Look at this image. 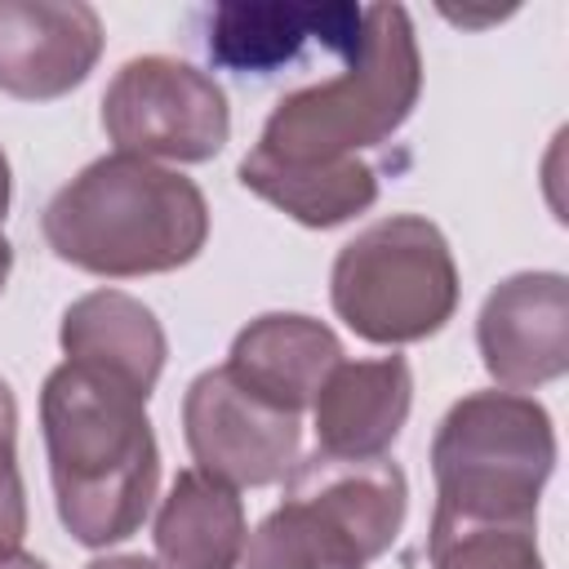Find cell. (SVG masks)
<instances>
[{
	"mask_svg": "<svg viewBox=\"0 0 569 569\" xmlns=\"http://www.w3.org/2000/svg\"><path fill=\"white\" fill-rule=\"evenodd\" d=\"M40 431L62 529L80 547L133 538L160 489L147 400L98 369L62 360L40 387Z\"/></svg>",
	"mask_w": 569,
	"mask_h": 569,
	"instance_id": "6da1fadb",
	"label": "cell"
},
{
	"mask_svg": "<svg viewBox=\"0 0 569 569\" xmlns=\"http://www.w3.org/2000/svg\"><path fill=\"white\" fill-rule=\"evenodd\" d=\"M40 231L62 262L89 276H164L204 249L209 200L187 173L111 151L53 191Z\"/></svg>",
	"mask_w": 569,
	"mask_h": 569,
	"instance_id": "7a4b0ae2",
	"label": "cell"
},
{
	"mask_svg": "<svg viewBox=\"0 0 569 569\" xmlns=\"http://www.w3.org/2000/svg\"><path fill=\"white\" fill-rule=\"evenodd\" d=\"M422 53L405 4H365L360 49L347 71L284 93L258 147L284 164H333L356 160L365 147H382L418 107Z\"/></svg>",
	"mask_w": 569,
	"mask_h": 569,
	"instance_id": "3957f363",
	"label": "cell"
},
{
	"mask_svg": "<svg viewBox=\"0 0 569 569\" xmlns=\"http://www.w3.org/2000/svg\"><path fill=\"white\" fill-rule=\"evenodd\" d=\"M556 471V422L525 391H471L449 405L431 440L436 507L453 516L538 520Z\"/></svg>",
	"mask_w": 569,
	"mask_h": 569,
	"instance_id": "277c9868",
	"label": "cell"
},
{
	"mask_svg": "<svg viewBox=\"0 0 569 569\" xmlns=\"http://www.w3.org/2000/svg\"><path fill=\"white\" fill-rule=\"evenodd\" d=\"M458 262L445 231L422 213H391L356 231L329 271L338 320L373 347H409L440 333L458 311Z\"/></svg>",
	"mask_w": 569,
	"mask_h": 569,
	"instance_id": "5b68a950",
	"label": "cell"
},
{
	"mask_svg": "<svg viewBox=\"0 0 569 569\" xmlns=\"http://www.w3.org/2000/svg\"><path fill=\"white\" fill-rule=\"evenodd\" d=\"M102 129L124 156L204 164L231 138V102L222 84L178 58H129L102 93Z\"/></svg>",
	"mask_w": 569,
	"mask_h": 569,
	"instance_id": "8992f818",
	"label": "cell"
},
{
	"mask_svg": "<svg viewBox=\"0 0 569 569\" xmlns=\"http://www.w3.org/2000/svg\"><path fill=\"white\" fill-rule=\"evenodd\" d=\"M182 436L200 471L231 489L284 480L302 453V418L244 391L222 365L191 378L182 396Z\"/></svg>",
	"mask_w": 569,
	"mask_h": 569,
	"instance_id": "52a82bcc",
	"label": "cell"
},
{
	"mask_svg": "<svg viewBox=\"0 0 569 569\" xmlns=\"http://www.w3.org/2000/svg\"><path fill=\"white\" fill-rule=\"evenodd\" d=\"M476 347L502 391H533L569 369V280L516 271L498 280L476 316Z\"/></svg>",
	"mask_w": 569,
	"mask_h": 569,
	"instance_id": "ba28073f",
	"label": "cell"
},
{
	"mask_svg": "<svg viewBox=\"0 0 569 569\" xmlns=\"http://www.w3.org/2000/svg\"><path fill=\"white\" fill-rule=\"evenodd\" d=\"M102 18L84 0H0V93L53 102L89 80Z\"/></svg>",
	"mask_w": 569,
	"mask_h": 569,
	"instance_id": "9c48e42d",
	"label": "cell"
},
{
	"mask_svg": "<svg viewBox=\"0 0 569 569\" xmlns=\"http://www.w3.org/2000/svg\"><path fill=\"white\" fill-rule=\"evenodd\" d=\"M360 22L365 4L351 0H227L209 13V58L244 76L293 62L307 40L351 58L360 49Z\"/></svg>",
	"mask_w": 569,
	"mask_h": 569,
	"instance_id": "30bf717a",
	"label": "cell"
},
{
	"mask_svg": "<svg viewBox=\"0 0 569 569\" xmlns=\"http://www.w3.org/2000/svg\"><path fill=\"white\" fill-rule=\"evenodd\" d=\"M413 409V369L405 356L338 360L311 400L316 453L387 458Z\"/></svg>",
	"mask_w": 569,
	"mask_h": 569,
	"instance_id": "8fae6325",
	"label": "cell"
},
{
	"mask_svg": "<svg viewBox=\"0 0 569 569\" xmlns=\"http://www.w3.org/2000/svg\"><path fill=\"white\" fill-rule=\"evenodd\" d=\"M338 360L342 342L325 320L302 311H267L236 333L222 369L258 400L302 418Z\"/></svg>",
	"mask_w": 569,
	"mask_h": 569,
	"instance_id": "7c38bea8",
	"label": "cell"
},
{
	"mask_svg": "<svg viewBox=\"0 0 569 569\" xmlns=\"http://www.w3.org/2000/svg\"><path fill=\"white\" fill-rule=\"evenodd\" d=\"M58 347L67 360L133 387L142 400H151L169 356V338L156 311L120 289H93L76 298L62 311Z\"/></svg>",
	"mask_w": 569,
	"mask_h": 569,
	"instance_id": "4fadbf2b",
	"label": "cell"
},
{
	"mask_svg": "<svg viewBox=\"0 0 569 569\" xmlns=\"http://www.w3.org/2000/svg\"><path fill=\"white\" fill-rule=\"evenodd\" d=\"M284 493L307 498L325 516H333L369 560L391 551L409 516V480L387 458H298L284 476Z\"/></svg>",
	"mask_w": 569,
	"mask_h": 569,
	"instance_id": "5bb4252c",
	"label": "cell"
},
{
	"mask_svg": "<svg viewBox=\"0 0 569 569\" xmlns=\"http://www.w3.org/2000/svg\"><path fill=\"white\" fill-rule=\"evenodd\" d=\"M151 538L169 569H240L249 542L240 489L200 467H182L160 498Z\"/></svg>",
	"mask_w": 569,
	"mask_h": 569,
	"instance_id": "9a60e30c",
	"label": "cell"
},
{
	"mask_svg": "<svg viewBox=\"0 0 569 569\" xmlns=\"http://www.w3.org/2000/svg\"><path fill=\"white\" fill-rule=\"evenodd\" d=\"M240 187L258 200L276 204L293 222L311 231H329L351 222L356 213L373 209L378 200V169L369 160H333V164H284L262 151L240 160Z\"/></svg>",
	"mask_w": 569,
	"mask_h": 569,
	"instance_id": "2e32d148",
	"label": "cell"
},
{
	"mask_svg": "<svg viewBox=\"0 0 569 569\" xmlns=\"http://www.w3.org/2000/svg\"><path fill=\"white\" fill-rule=\"evenodd\" d=\"M365 547L316 502L284 493V502L262 516L249 533L240 569H365Z\"/></svg>",
	"mask_w": 569,
	"mask_h": 569,
	"instance_id": "e0dca14e",
	"label": "cell"
},
{
	"mask_svg": "<svg viewBox=\"0 0 569 569\" xmlns=\"http://www.w3.org/2000/svg\"><path fill=\"white\" fill-rule=\"evenodd\" d=\"M431 569H547L538 551V520H493L431 511Z\"/></svg>",
	"mask_w": 569,
	"mask_h": 569,
	"instance_id": "ac0fdd59",
	"label": "cell"
},
{
	"mask_svg": "<svg viewBox=\"0 0 569 569\" xmlns=\"http://www.w3.org/2000/svg\"><path fill=\"white\" fill-rule=\"evenodd\" d=\"M27 538V489L18 471V400L0 378V551L22 547Z\"/></svg>",
	"mask_w": 569,
	"mask_h": 569,
	"instance_id": "d6986e66",
	"label": "cell"
},
{
	"mask_svg": "<svg viewBox=\"0 0 569 569\" xmlns=\"http://www.w3.org/2000/svg\"><path fill=\"white\" fill-rule=\"evenodd\" d=\"M84 569H169V565L151 556H102V560H89Z\"/></svg>",
	"mask_w": 569,
	"mask_h": 569,
	"instance_id": "ffe728a7",
	"label": "cell"
},
{
	"mask_svg": "<svg viewBox=\"0 0 569 569\" xmlns=\"http://www.w3.org/2000/svg\"><path fill=\"white\" fill-rule=\"evenodd\" d=\"M0 569H49L40 556H31V551H22V547H13V551H0Z\"/></svg>",
	"mask_w": 569,
	"mask_h": 569,
	"instance_id": "44dd1931",
	"label": "cell"
},
{
	"mask_svg": "<svg viewBox=\"0 0 569 569\" xmlns=\"http://www.w3.org/2000/svg\"><path fill=\"white\" fill-rule=\"evenodd\" d=\"M9 200H13V173H9V156H4V147H0V222H4V213H9Z\"/></svg>",
	"mask_w": 569,
	"mask_h": 569,
	"instance_id": "7402d4cb",
	"label": "cell"
},
{
	"mask_svg": "<svg viewBox=\"0 0 569 569\" xmlns=\"http://www.w3.org/2000/svg\"><path fill=\"white\" fill-rule=\"evenodd\" d=\"M9 271H13V244H9L4 231H0V293H4V284H9Z\"/></svg>",
	"mask_w": 569,
	"mask_h": 569,
	"instance_id": "603a6c76",
	"label": "cell"
}]
</instances>
